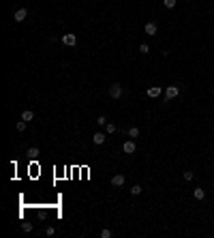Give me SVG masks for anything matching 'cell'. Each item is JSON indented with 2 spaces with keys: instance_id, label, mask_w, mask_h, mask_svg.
Instances as JSON below:
<instances>
[{
  "instance_id": "21",
  "label": "cell",
  "mask_w": 214,
  "mask_h": 238,
  "mask_svg": "<svg viewBox=\"0 0 214 238\" xmlns=\"http://www.w3.org/2000/svg\"><path fill=\"white\" fill-rule=\"evenodd\" d=\"M21 230L24 232H32V223H21Z\"/></svg>"
},
{
  "instance_id": "1",
  "label": "cell",
  "mask_w": 214,
  "mask_h": 238,
  "mask_svg": "<svg viewBox=\"0 0 214 238\" xmlns=\"http://www.w3.org/2000/svg\"><path fill=\"white\" fill-rule=\"evenodd\" d=\"M122 94H124V90H122L120 84H111V86H109V97H111V99H120Z\"/></svg>"
},
{
  "instance_id": "18",
  "label": "cell",
  "mask_w": 214,
  "mask_h": 238,
  "mask_svg": "<svg viewBox=\"0 0 214 238\" xmlns=\"http://www.w3.org/2000/svg\"><path fill=\"white\" fill-rule=\"evenodd\" d=\"M97 125H99V127H105V125H107V118H105V116H99V118H97Z\"/></svg>"
},
{
  "instance_id": "14",
  "label": "cell",
  "mask_w": 214,
  "mask_h": 238,
  "mask_svg": "<svg viewBox=\"0 0 214 238\" xmlns=\"http://www.w3.org/2000/svg\"><path fill=\"white\" fill-rule=\"evenodd\" d=\"M28 155H30V157H32V159H37V157H39V155H41V150H39V148H37V146H32V148H30V150H28Z\"/></svg>"
},
{
  "instance_id": "15",
  "label": "cell",
  "mask_w": 214,
  "mask_h": 238,
  "mask_svg": "<svg viewBox=\"0 0 214 238\" xmlns=\"http://www.w3.org/2000/svg\"><path fill=\"white\" fill-rule=\"evenodd\" d=\"M26 125H28V122H26V120H19V122H17V125H15V129H17V131H19V133H21V131H26Z\"/></svg>"
},
{
  "instance_id": "8",
  "label": "cell",
  "mask_w": 214,
  "mask_h": 238,
  "mask_svg": "<svg viewBox=\"0 0 214 238\" xmlns=\"http://www.w3.org/2000/svg\"><path fill=\"white\" fill-rule=\"evenodd\" d=\"M144 30H146V34H150V37H154V34L158 32V26H156V24H154V21H148V24H146V26H144Z\"/></svg>"
},
{
  "instance_id": "17",
  "label": "cell",
  "mask_w": 214,
  "mask_h": 238,
  "mask_svg": "<svg viewBox=\"0 0 214 238\" xmlns=\"http://www.w3.org/2000/svg\"><path fill=\"white\" fill-rule=\"evenodd\" d=\"M139 54H150V47H148L146 43H141V45H139Z\"/></svg>"
},
{
  "instance_id": "9",
  "label": "cell",
  "mask_w": 214,
  "mask_h": 238,
  "mask_svg": "<svg viewBox=\"0 0 214 238\" xmlns=\"http://www.w3.org/2000/svg\"><path fill=\"white\" fill-rule=\"evenodd\" d=\"M161 94H163V88H161V86H152V88H148V97L156 99V97H161Z\"/></svg>"
},
{
  "instance_id": "7",
  "label": "cell",
  "mask_w": 214,
  "mask_h": 238,
  "mask_svg": "<svg viewBox=\"0 0 214 238\" xmlns=\"http://www.w3.org/2000/svg\"><path fill=\"white\" fill-rule=\"evenodd\" d=\"M124 182H126L124 174H116V176H111V187H122Z\"/></svg>"
},
{
  "instance_id": "23",
  "label": "cell",
  "mask_w": 214,
  "mask_h": 238,
  "mask_svg": "<svg viewBox=\"0 0 214 238\" xmlns=\"http://www.w3.org/2000/svg\"><path fill=\"white\" fill-rule=\"evenodd\" d=\"M45 234H47V236H54V234H56V230H54V227H47V230H45Z\"/></svg>"
},
{
  "instance_id": "16",
  "label": "cell",
  "mask_w": 214,
  "mask_h": 238,
  "mask_svg": "<svg viewBox=\"0 0 214 238\" xmlns=\"http://www.w3.org/2000/svg\"><path fill=\"white\" fill-rule=\"evenodd\" d=\"M141 191H144V189H141L139 184H133V189H131V195H139Z\"/></svg>"
},
{
  "instance_id": "4",
  "label": "cell",
  "mask_w": 214,
  "mask_h": 238,
  "mask_svg": "<svg viewBox=\"0 0 214 238\" xmlns=\"http://www.w3.org/2000/svg\"><path fill=\"white\" fill-rule=\"evenodd\" d=\"M180 94V86H167V90H165V99H176Z\"/></svg>"
},
{
  "instance_id": "12",
  "label": "cell",
  "mask_w": 214,
  "mask_h": 238,
  "mask_svg": "<svg viewBox=\"0 0 214 238\" xmlns=\"http://www.w3.org/2000/svg\"><path fill=\"white\" fill-rule=\"evenodd\" d=\"M105 133H107V135H111V133H116V125H111V122H107V125H105Z\"/></svg>"
},
{
  "instance_id": "20",
  "label": "cell",
  "mask_w": 214,
  "mask_h": 238,
  "mask_svg": "<svg viewBox=\"0 0 214 238\" xmlns=\"http://www.w3.org/2000/svg\"><path fill=\"white\" fill-rule=\"evenodd\" d=\"M111 236H113L111 230H103V232H101V238H111Z\"/></svg>"
},
{
  "instance_id": "2",
  "label": "cell",
  "mask_w": 214,
  "mask_h": 238,
  "mask_svg": "<svg viewBox=\"0 0 214 238\" xmlns=\"http://www.w3.org/2000/svg\"><path fill=\"white\" fill-rule=\"evenodd\" d=\"M62 43H64V45H69V47H75V45H77V34H73V32L62 34Z\"/></svg>"
},
{
  "instance_id": "19",
  "label": "cell",
  "mask_w": 214,
  "mask_h": 238,
  "mask_svg": "<svg viewBox=\"0 0 214 238\" xmlns=\"http://www.w3.org/2000/svg\"><path fill=\"white\" fill-rule=\"evenodd\" d=\"M163 5L167 7V9H174L176 7V0H163Z\"/></svg>"
},
{
  "instance_id": "11",
  "label": "cell",
  "mask_w": 214,
  "mask_h": 238,
  "mask_svg": "<svg viewBox=\"0 0 214 238\" xmlns=\"http://www.w3.org/2000/svg\"><path fill=\"white\" fill-rule=\"evenodd\" d=\"M193 195H195V200H203V197H206V191L199 187V189H195V191H193Z\"/></svg>"
},
{
  "instance_id": "24",
  "label": "cell",
  "mask_w": 214,
  "mask_h": 238,
  "mask_svg": "<svg viewBox=\"0 0 214 238\" xmlns=\"http://www.w3.org/2000/svg\"><path fill=\"white\" fill-rule=\"evenodd\" d=\"M212 97H214V94H212Z\"/></svg>"
},
{
  "instance_id": "22",
  "label": "cell",
  "mask_w": 214,
  "mask_h": 238,
  "mask_svg": "<svg viewBox=\"0 0 214 238\" xmlns=\"http://www.w3.org/2000/svg\"><path fill=\"white\" fill-rule=\"evenodd\" d=\"M193 176H195L193 172H184V180H193Z\"/></svg>"
},
{
  "instance_id": "5",
  "label": "cell",
  "mask_w": 214,
  "mask_h": 238,
  "mask_svg": "<svg viewBox=\"0 0 214 238\" xmlns=\"http://www.w3.org/2000/svg\"><path fill=\"white\" fill-rule=\"evenodd\" d=\"M105 139H107V133H101V131H97V133L92 135V144L101 146V144H105Z\"/></svg>"
},
{
  "instance_id": "10",
  "label": "cell",
  "mask_w": 214,
  "mask_h": 238,
  "mask_svg": "<svg viewBox=\"0 0 214 238\" xmlns=\"http://www.w3.org/2000/svg\"><path fill=\"white\" fill-rule=\"evenodd\" d=\"M21 120H26V122L34 120V114H32L30 109H24V112H21Z\"/></svg>"
},
{
  "instance_id": "6",
  "label": "cell",
  "mask_w": 214,
  "mask_h": 238,
  "mask_svg": "<svg viewBox=\"0 0 214 238\" xmlns=\"http://www.w3.org/2000/svg\"><path fill=\"white\" fill-rule=\"evenodd\" d=\"M26 17H28V9H24V7H21V9H17V11L13 13V19H15V21H24Z\"/></svg>"
},
{
  "instance_id": "13",
  "label": "cell",
  "mask_w": 214,
  "mask_h": 238,
  "mask_svg": "<svg viewBox=\"0 0 214 238\" xmlns=\"http://www.w3.org/2000/svg\"><path fill=\"white\" fill-rule=\"evenodd\" d=\"M137 135H139V129H137V127H131V129H129V137H131V139H135Z\"/></svg>"
},
{
  "instance_id": "3",
  "label": "cell",
  "mask_w": 214,
  "mask_h": 238,
  "mask_svg": "<svg viewBox=\"0 0 214 238\" xmlns=\"http://www.w3.org/2000/svg\"><path fill=\"white\" fill-rule=\"evenodd\" d=\"M137 150V146H135V139H126L124 144H122V152L124 155H133Z\"/></svg>"
}]
</instances>
